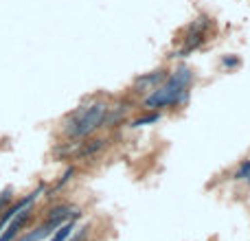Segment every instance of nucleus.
Listing matches in <instances>:
<instances>
[{
  "label": "nucleus",
  "instance_id": "nucleus-1",
  "mask_svg": "<svg viewBox=\"0 0 250 241\" xmlns=\"http://www.w3.org/2000/svg\"><path fill=\"white\" fill-rule=\"evenodd\" d=\"M191 70L187 66H180L171 73L169 79L160 83L156 90H152L145 96V108L156 110V108H167V105L182 103L187 99V88L191 83Z\"/></svg>",
  "mask_w": 250,
  "mask_h": 241
},
{
  "label": "nucleus",
  "instance_id": "nucleus-2",
  "mask_svg": "<svg viewBox=\"0 0 250 241\" xmlns=\"http://www.w3.org/2000/svg\"><path fill=\"white\" fill-rule=\"evenodd\" d=\"M105 114H108V105L105 103H90L83 108L75 110L68 118H66V134L70 138H83L90 136L96 127L105 123Z\"/></svg>",
  "mask_w": 250,
  "mask_h": 241
},
{
  "label": "nucleus",
  "instance_id": "nucleus-3",
  "mask_svg": "<svg viewBox=\"0 0 250 241\" xmlns=\"http://www.w3.org/2000/svg\"><path fill=\"white\" fill-rule=\"evenodd\" d=\"M165 79H167L165 70H156V73H152V74H140L134 81V90L138 92V94H149V92L156 90Z\"/></svg>",
  "mask_w": 250,
  "mask_h": 241
},
{
  "label": "nucleus",
  "instance_id": "nucleus-4",
  "mask_svg": "<svg viewBox=\"0 0 250 241\" xmlns=\"http://www.w3.org/2000/svg\"><path fill=\"white\" fill-rule=\"evenodd\" d=\"M29 215H31V206H26V208H22L20 213H16L11 217V222L7 223V230L0 235V241H11L13 237L18 235V232L22 230V226L26 223V219H29Z\"/></svg>",
  "mask_w": 250,
  "mask_h": 241
},
{
  "label": "nucleus",
  "instance_id": "nucleus-5",
  "mask_svg": "<svg viewBox=\"0 0 250 241\" xmlns=\"http://www.w3.org/2000/svg\"><path fill=\"white\" fill-rule=\"evenodd\" d=\"M202 39H204V33H202L200 24L191 26V31H189V35H187V44H184L182 53H189V51H193V48H195V46H200V44H202Z\"/></svg>",
  "mask_w": 250,
  "mask_h": 241
},
{
  "label": "nucleus",
  "instance_id": "nucleus-6",
  "mask_svg": "<svg viewBox=\"0 0 250 241\" xmlns=\"http://www.w3.org/2000/svg\"><path fill=\"white\" fill-rule=\"evenodd\" d=\"M70 232H73V222H64L59 226V230L55 232V237H53L51 241H66L70 237Z\"/></svg>",
  "mask_w": 250,
  "mask_h": 241
},
{
  "label": "nucleus",
  "instance_id": "nucleus-7",
  "mask_svg": "<svg viewBox=\"0 0 250 241\" xmlns=\"http://www.w3.org/2000/svg\"><path fill=\"white\" fill-rule=\"evenodd\" d=\"M237 175H239V178H248L250 180V162H244V165L239 167V171H237Z\"/></svg>",
  "mask_w": 250,
  "mask_h": 241
},
{
  "label": "nucleus",
  "instance_id": "nucleus-8",
  "mask_svg": "<svg viewBox=\"0 0 250 241\" xmlns=\"http://www.w3.org/2000/svg\"><path fill=\"white\" fill-rule=\"evenodd\" d=\"M154 121H158V114H154V116H145V118H138V121L134 123V127H138V125H145V123H154Z\"/></svg>",
  "mask_w": 250,
  "mask_h": 241
},
{
  "label": "nucleus",
  "instance_id": "nucleus-9",
  "mask_svg": "<svg viewBox=\"0 0 250 241\" xmlns=\"http://www.w3.org/2000/svg\"><path fill=\"white\" fill-rule=\"evenodd\" d=\"M9 195H11V193H9V191H4L2 195H0V210H2V208H4V204H7V202H9Z\"/></svg>",
  "mask_w": 250,
  "mask_h": 241
}]
</instances>
